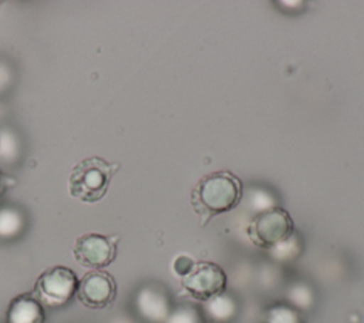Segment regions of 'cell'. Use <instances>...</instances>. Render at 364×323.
I'll list each match as a JSON object with an SVG mask.
<instances>
[{"mask_svg":"<svg viewBox=\"0 0 364 323\" xmlns=\"http://www.w3.org/2000/svg\"><path fill=\"white\" fill-rule=\"evenodd\" d=\"M225 270L213 262H198L182 276V287L198 300H212L220 296L226 287Z\"/></svg>","mask_w":364,"mask_h":323,"instance_id":"5","label":"cell"},{"mask_svg":"<svg viewBox=\"0 0 364 323\" xmlns=\"http://www.w3.org/2000/svg\"><path fill=\"white\" fill-rule=\"evenodd\" d=\"M4 189H6V179H4V176L0 174V196L3 195Z\"/></svg>","mask_w":364,"mask_h":323,"instance_id":"10","label":"cell"},{"mask_svg":"<svg viewBox=\"0 0 364 323\" xmlns=\"http://www.w3.org/2000/svg\"><path fill=\"white\" fill-rule=\"evenodd\" d=\"M80 279L67 266L55 265L46 269L37 279L33 295L47 307H60L77 295Z\"/></svg>","mask_w":364,"mask_h":323,"instance_id":"4","label":"cell"},{"mask_svg":"<svg viewBox=\"0 0 364 323\" xmlns=\"http://www.w3.org/2000/svg\"><path fill=\"white\" fill-rule=\"evenodd\" d=\"M243 195L240 179L229 171H215L195 185L191 201L199 215H205V221L232 211L237 206Z\"/></svg>","mask_w":364,"mask_h":323,"instance_id":"1","label":"cell"},{"mask_svg":"<svg viewBox=\"0 0 364 323\" xmlns=\"http://www.w3.org/2000/svg\"><path fill=\"white\" fill-rule=\"evenodd\" d=\"M299 316L289 307H276L267 316V323H299Z\"/></svg>","mask_w":364,"mask_h":323,"instance_id":"9","label":"cell"},{"mask_svg":"<svg viewBox=\"0 0 364 323\" xmlns=\"http://www.w3.org/2000/svg\"><path fill=\"white\" fill-rule=\"evenodd\" d=\"M294 223L290 213L280 206H270L257 212L247 225V236L253 245L272 249L290 239Z\"/></svg>","mask_w":364,"mask_h":323,"instance_id":"3","label":"cell"},{"mask_svg":"<svg viewBox=\"0 0 364 323\" xmlns=\"http://www.w3.org/2000/svg\"><path fill=\"white\" fill-rule=\"evenodd\" d=\"M118 165L109 164L101 157H90L77 162L68 178V192L82 202H97L108 191Z\"/></svg>","mask_w":364,"mask_h":323,"instance_id":"2","label":"cell"},{"mask_svg":"<svg viewBox=\"0 0 364 323\" xmlns=\"http://www.w3.org/2000/svg\"><path fill=\"white\" fill-rule=\"evenodd\" d=\"M117 283L105 270L87 272L77 289V299L88 309H105L114 303Z\"/></svg>","mask_w":364,"mask_h":323,"instance_id":"7","label":"cell"},{"mask_svg":"<svg viewBox=\"0 0 364 323\" xmlns=\"http://www.w3.org/2000/svg\"><path fill=\"white\" fill-rule=\"evenodd\" d=\"M44 306L33 293L16 296L7 309V323H44Z\"/></svg>","mask_w":364,"mask_h":323,"instance_id":"8","label":"cell"},{"mask_svg":"<svg viewBox=\"0 0 364 323\" xmlns=\"http://www.w3.org/2000/svg\"><path fill=\"white\" fill-rule=\"evenodd\" d=\"M117 239L101 233H84L75 239L74 258L75 260L92 270H100L111 265L117 256Z\"/></svg>","mask_w":364,"mask_h":323,"instance_id":"6","label":"cell"}]
</instances>
